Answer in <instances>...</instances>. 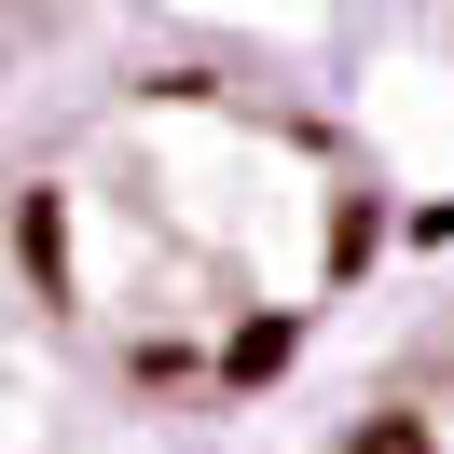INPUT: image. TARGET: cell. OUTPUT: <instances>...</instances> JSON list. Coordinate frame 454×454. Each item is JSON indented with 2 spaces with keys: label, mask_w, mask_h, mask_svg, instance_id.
<instances>
[{
  "label": "cell",
  "mask_w": 454,
  "mask_h": 454,
  "mask_svg": "<svg viewBox=\"0 0 454 454\" xmlns=\"http://www.w3.org/2000/svg\"><path fill=\"white\" fill-rule=\"evenodd\" d=\"M14 248L56 331L138 399H248L358 289L372 179L234 69H124L42 138Z\"/></svg>",
  "instance_id": "obj_1"
},
{
  "label": "cell",
  "mask_w": 454,
  "mask_h": 454,
  "mask_svg": "<svg viewBox=\"0 0 454 454\" xmlns=\"http://www.w3.org/2000/svg\"><path fill=\"white\" fill-rule=\"evenodd\" d=\"M344 454H454V331H427L413 358H399L386 386L358 399Z\"/></svg>",
  "instance_id": "obj_2"
},
{
  "label": "cell",
  "mask_w": 454,
  "mask_h": 454,
  "mask_svg": "<svg viewBox=\"0 0 454 454\" xmlns=\"http://www.w3.org/2000/svg\"><path fill=\"white\" fill-rule=\"evenodd\" d=\"M441 28H454V0H441Z\"/></svg>",
  "instance_id": "obj_3"
}]
</instances>
